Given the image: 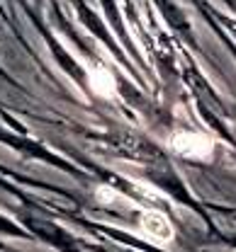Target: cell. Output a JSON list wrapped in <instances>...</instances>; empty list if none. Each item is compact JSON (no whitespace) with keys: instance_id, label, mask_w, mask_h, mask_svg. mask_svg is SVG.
<instances>
[{"instance_id":"obj_3","label":"cell","mask_w":236,"mask_h":252,"mask_svg":"<svg viewBox=\"0 0 236 252\" xmlns=\"http://www.w3.org/2000/svg\"><path fill=\"white\" fill-rule=\"evenodd\" d=\"M88 83H90V90L95 94H100V97H115V93H117V80H115V75H112L107 68H100V65L90 68Z\"/></svg>"},{"instance_id":"obj_2","label":"cell","mask_w":236,"mask_h":252,"mask_svg":"<svg viewBox=\"0 0 236 252\" xmlns=\"http://www.w3.org/2000/svg\"><path fill=\"white\" fill-rule=\"evenodd\" d=\"M141 228L146 230L149 238H154L161 245H166V243H170L175 238V230L170 225V219L163 211H156V209H146L141 214Z\"/></svg>"},{"instance_id":"obj_1","label":"cell","mask_w":236,"mask_h":252,"mask_svg":"<svg viewBox=\"0 0 236 252\" xmlns=\"http://www.w3.org/2000/svg\"><path fill=\"white\" fill-rule=\"evenodd\" d=\"M170 148L178 156L193 158V160H207L214 156V141L197 131H180L170 136Z\"/></svg>"}]
</instances>
